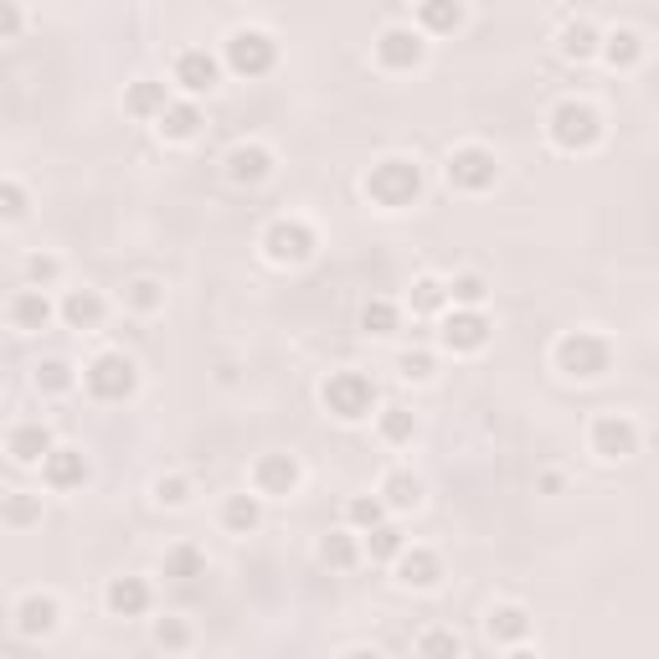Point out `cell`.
I'll return each mask as SVG.
<instances>
[{
    "mask_svg": "<svg viewBox=\"0 0 659 659\" xmlns=\"http://www.w3.org/2000/svg\"><path fill=\"white\" fill-rule=\"evenodd\" d=\"M124 305L135 315H155V309H166V288L155 279H135V284H124Z\"/></svg>",
    "mask_w": 659,
    "mask_h": 659,
    "instance_id": "39",
    "label": "cell"
},
{
    "mask_svg": "<svg viewBox=\"0 0 659 659\" xmlns=\"http://www.w3.org/2000/svg\"><path fill=\"white\" fill-rule=\"evenodd\" d=\"M315 248H320V237H315V227H309L305 217H273L269 227H263V253H269V263H279V269L309 263Z\"/></svg>",
    "mask_w": 659,
    "mask_h": 659,
    "instance_id": "7",
    "label": "cell"
},
{
    "mask_svg": "<svg viewBox=\"0 0 659 659\" xmlns=\"http://www.w3.org/2000/svg\"><path fill=\"white\" fill-rule=\"evenodd\" d=\"M418 26L428 36H454L464 26V0H418Z\"/></svg>",
    "mask_w": 659,
    "mask_h": 659,
    "instance_id": "26",
    "label": "cell"
},
{
    "mask_svg": "<svg viewBox=\"0 0 659 659\" xmlns=\"http://www.w3.org/2000/svg\"><path fill=\"white\" fill-rule=\"evenodd\" d=\"M536 485H542V495H557V490H561V474H557V469H546L542 479H536Z\"/></svg>",
    "mask_w": 659,
    "mask_h": 659,
    "instance_id": "48",
    "label": "cell"
},
{
    "mask_svg": "<svg viewBox=\"0 0 659 659\" xmlns=\"http://www.w3.org/2000/svg\"><path fill=\"white\" fill-rule=\"evenodd\" d=\"M448 299H454L458 309H479L490 299V284H485L479 273H454V279H448Z\"/></svg>",
    "mask_w": 659,
    "mask_h": 659,
    "instance_id": "38",
    "label": "cell"
},
{
    "mask_svg": "<svg viewBox=\"0 0 659 659\" xmlns=\"http://www.w3.org/2000/svg\"><path fill=\"white\" fill-rule=\"evenodd\" d=\"M221 63L227 72L237 78H269L279 68V42L269 32H258V26H237L227 42H221Z\"/></svg>",
    "mask_w": 659,
    "mask_h": 659,
    "instance_id": "5",
    "label": "cell"
},
{
    "mask_svg": "<svg viewBox=\"0 0 659 659\" xmlns=\"http://www.w3.org/2000/svg\"><path fill=\"white\" fill-rule=\"evenodd\" d=\"M0 36H5V42H16L21 36V5L16 0H0Z\"/></svg>",
    "mask_w": 659,
    "mask_h": 659,
    "instance_id": "47",
    "label": "cell"
},
{
    "mask_svg": "<svg viewBox=\"0 0 659 659\" xmlns=\"http://www.w3.org/2000/svg\"><path fill=\"white\" fill-rule=\"evenodd\" d=\"M443 175H448V186L454 191L479 196V191H490L495 181H500V160H495V150H485V145H458V150L448 155Z\"/></svg>",
    "mask_w": 659,
    "mask_h": 659,
    "instance_id": "8",
    "label": "cell"
},
{
    "mask_svg": "<svg viewBox=\"0 0 659 659\" xmlns=\"http://www.w3.org/2000/svg\"><path fill=\"white\" fill-rule=\"evenodd\" d=\"M609 366H613V345L603 336L572 330V336L557 340V372L567 382H598V376H609Z\"/></svg>",
    "mask_w": 659,
    "mask_h": 659,
    "instance_id": "3",
    "label": "cell"
},
{
    "mask_svg": "<svg viewBox=\"0 0 659 659\" xmlns=\"http://www.w3.org/2000/svg\"><path fill=\"white\" fill-rule=\"evenodd\" d=\"M397 325H402V309L391 299H366L361 305V330L366 336H397Z\"/></svg>",
    "mask_w": 659,
    "mask_h": 659,
    "instance_id": "33",
    "label": "cell"
},
{
    "mask_svg": "<svg viewBox=\"0 0 659 659\" xmlns=\"http://www.w3.org/2000/svg\"><path fill=\"white\" fill-rule=\"evenodd\" d=\"M57 273H63V263H57L52 253H32V258H26V279H32L36 288H47Z\"/></svg>",
    "mask_w": 659,
    "mask_h": 659,
    "instance_id": "43",
    "label": "cell"
},
{
    "mask_svg": "<svg viewBox=\"0 0 659 659\" xmlns=\"http://www.w3.org/2000/svg\"><path fill=\"white\" fill-rule=\"evenodd\" d=\"M83 387L93 402H129L139 387V366L124 351H103L83 366Z\"/></svg>",
    "mask_w": 659,
    "mask_h": 659,
    "instance_id": "4",
    "label": "cell"
},
{
    "mask_svg": "<svg viewBox=\"0 0 659 659\" xmlns=\"http://www.w3.org/2000/svg\"><path fill=\"white\" fill-rule=\"evenodd\" d=\"M221 170H227L232 186H263L273 175V150L269 145H232L227 160H221Z\"/></svg>",
    "mask_w": 659,
    "mask_h": 659,
    "instance_id": "14",
    "label": "cell"
},
{
    "mask_svg": "<svg viewBox=\"0 0 659 659\" xmlns=\"http://www.w3.org/2000/svg\"><path fill=\"white\" fill-rule=\"evenodd\" d=\"M485 634H490V644H500V649H515V644H525V634H531V613H525L521 603H500V609L485 613Z\"/></svg>",
    "mask_w": 659,
    "mask_h": 659,
    "instance_id": "19",
    "label": "cell"
},
{
    "mask_svg": "<svg viewBox=\"0 0 659 659\" xmlns=\"http://www.w3.org/2000/svg\"><path fill=\"white\" fill-rule=\"evenodd\" d=\"M376 433L391 443V448H402V443L418 439V418L407 412V407H387L382 418H376Z\"/></svg>",
    "mask_w": 659,
    "mask_h": 659,
    "instance_id": "34",
    "label": "cell"
},
{
    "mask_svg": "<svg viewBox=\"0 0 659 659\" xmlns=\"http://www.w3.org/2000/svg\"><path fill=\"white\" fill-rule=\"evenodd\" d=\"M103 609L114 618H145L150 613V582L145 577H114L103 588Z\"/></svg>",
    "mask_w": 659,
    "mask_h": 659,
    "instance_id": "17",
    "label": "cell"
},
{
    "mask_svg": "<svg viewBox=\"0 0 659 659\" xmlns=\"http://www.w3.org/2000/svg\"><path fill=\"white\" fill-rule=\"evenodd\" d=\"M387 510H391V505L382 500V490H376V495H355L351 505H345V521H351L355 531H372V525L387 521Z\"/></svg>",
    "mask_w": 659,
    "mask_h": 659,
    "instance_id": "37",
    "label": "cell"
},
{
    "mask_svg": "<svg viewBox=\"0 0 659 659\" xmlns=\"http://www.w3.org/2000/svg\"><path fill=\"white\" fill-rule=\"evenodd\" d=\"M103 315H109V305H103L93 288H72L68 299H63V320H68L72 330H99Z\"/></svg>",
    "mask_w": 659,
    "mask_h": 659,
    "instance_id": "27",
    "label": "cell"
},
{
    "mask_svg": "<svg viewBox=\"0 0 659 659\" xmlns=\"http://www.w3.org/2000/svg\"><path fill=\"white\" fill-rule=\"evenodd\" d=\"M11 325H16L21 336H36V330H47L52 325V299L42 288H21L16 299H11Z\"/></svg>",
    "mask_w": 659,
    "mask_h": 659,
    "instance_id": "21",
    "label": "cell"
},
{
    "mask_svg": "<svg viewBox=\"0 0 659 659\" xmlns=\"http://www.w3.org/2000/svg\"><path fill=\"white\" fill-rule=\"evenodd\" d=\"M382 500H387L391 510H418L423 505V479L412 469H391L387 479H382Z\"/></svg>",
    "mask_w": 659,
    "mask_h": 659,
    "instance_id": "29",
    "label": "cell"
},
{
    "mask_svg": "<svg viewBox=\"0 0 659 659\" xmlns=\"http://www.w3.org/2000/svg\"><path fill=\"white\" fill-rule=\"evenodd\" d=\"M412 649H418V655H458L464 644H458L454 634H423V639L412 644Z\"/></svg>",
    "mask_w": 659,
    "mask_h": 659,
    "instance_id": "46",
    "label": "cell"
},
{
    "mask_svg": "<svg viewBox=\"0 0 659 659\" xmlns=\"http://www.w3.org/2000/svg\"><path fill=\"white\" fill-rule=\"evenodd\" d=\"M320 402L340 423H361V418H372V407H376V382L361 372H336V376H325Z\"/></svg>",
    "mask_w": 659,
    "mask_h": 659,
    "instance_id": "6",
    "label": "cell"
},
{
    "mask_svg": "<svg viewBox=\"0 0 659 659\" xmlns=\"http://www.w3.org/2000/svg\"><path fill=\"white\" fill-rule=\"evenodd\" d=\"M546 139L567 155H582L603 139V114L582 99H561L552 114H546Z\"/></svg>",
    "mask_w": 659,
    "mask_h": 659,
    "instance_id": "2",
    "label": "cell"
},
{
    "mask_svg": "<svg viewBox=\"0 0 659 659\" xmlns=\"http://www.w3.org/2000/svg\"><path fill=\"white\" fill-rule=\"evenodd\" d=\"M397 372H402V382H433L439 366H433V355L428 351H402L397 355Z\"/></svg>",
    "mask_w": 659,
    "mask_h": 659,
    "instance_id": "41",
    "label": "cell"
},
{
    "mask_svg": "<svg viewBox=\"0 0 659 659\" xmlns=\"http://www.w3.org/2000/svg\"><path fill=\"white\" fill-rule=\"evenodd\" d=\"M407 305H412V315H439V309L454 305V299H448V284H443V279L423 273V279H412V288H407Z\"/></svg>",
    "mask_w": 659,
    "mask_h": 659,
    "instance_id": "31",
    "label": "cell"
},
{
    "mask_svg": "<svg viewBox=\"0 0 659 659\" xmlns=\"http://www.w3.org/2000/svg\"><path fill=\"white\" fill-rule=\"evenodd\" d=\"M221 68H227V63H217L206 47L175 52V83L186 88V93H212V88L221 83Z\"/></svg>",
    "mask_w": 659,
    "mask_h": 659,
    "instance_id": "15",
    "label": "cell"
},
{
    "mask_svg": "<svg viewBox=\"0 0 659 659\" xmlns=\"http://www.w3.org/2000/svg\"><path fill=\"white\" fill-rule=\"evenodd\" d=\"M88 474H93V469H88L83 448H52V454L42 458V485H47V490H57V495L83 490Z\"/></svg>",
    "mask_w": 659,
    "mask_h": 659,
    "instance_id": "13",
    "label": "cell"
},
{
    "mask_svg": "<svg viewBox=\"0 0 659 659\" xmlns=\"http://www.w3.org/2000/svg\"><path fill=\"white\" fill-rule=\"evenodd\" d=\"M72 382H78V376H72L68 361H42L32 372V387L42 391V397H63V391H72Z\"/></svg>",
    "mask_w": 659,
    "mask_h": 659,
    "instance_id": "35",
    "label": "cell"
},
{
    "mask_svg": "<svg viewBox=\"0 0 659 659\" xmlns=\"http://www.w3.org/2000/svg\"><path fill=\"white\" fill-rule=\"evenodd\" d=\"M36 515H42V505H36L32 495H11V500H5V521L11 525H32Z\"/></svg>",
    "mask_w": 659,
    "mask_h": 659,
    "instance_id": "45",
    "label": "cell"
},
{
    "mask_svg": "<svg viewBox=\"0 0 659 659\" xmlns=\"http://www.w3.org/2000/svg\"><path fill=\"white\" fill-rule=\"evenodd\" d=\"M366 552H372V561H397L407 552V536L402 531H397V525H372V531H366Z\"/></svg>",
    "mask_w": 659,
    "mask_h": 659,
    "instance_id": "36",
    "label": "cell"
},
{
    "mask_svg": "<svg viewBox=\"0 0 659 659\" xmlns=\"http://www.w3.org/2000/svg\"><path fill=\"white\" fill-rule=\"evenodd\" d=\"M155 644H160V649H186L191 628L181 624V618H160V624H155Z\"/></svg>",
    "mask_w": 659,
    "mask_h": 659,
    "instance_id": "42",
    "label": "cell"
},
{
    "mask_svg": "<svg viewBox=\"0 0 659 659\" xmlns=\"http://www.w3.org/2000/svg\"><path fill=\"white\" fill-rule=\"evenodd\" d=\"M221 525L232 531V536H253L258 525H263V495H227V505H221Z\"/></svg>",
    "mask_w": 659,
    "mask_h": 659,
    "instance_id": "24",
    "label": "cell"
},
{
    "mask_svg": "<svg viewBox=\"0 0 659 659\" xmlns=\"http://www.w3.org/2000/svg\"><path fill=\"white\" fill-rule=\"evenodd\" d=\"M155 505H166V510L191 505V479H181V474H160V479H155Z\"/></svg>",
    "mask_w": 659,
    "mask_h": 659,
    "instance_id": "40",
    "label": "cell"
},
{
    "mask_svg": "<svg viewBox=\"0 0 659 659\" xmlns=\"http://www.w3.org/2000/svg\"><path fill=\"white\" fill-rule=\"evenodd\" d=\"M253 490L263 500H288L299 490V458L294 454H263L253 464Z\"/></svg>",
    "mask_w": 659,
    "mask_h": 659,
    "instance_id": "12",
    "label": "cell"
},
{
    "mask_svg": "<svg viewBox=\"0 0 659 659\" xmlns=\"http://www.w3.org/2000/svg\"><path fill=\"white\" fill-rule=\"evenodd\" d=\"M397 582H402V588H418V592L439 588L443 582V557L439 552H428V546H407L402 557H397Z\"/></svg>",
    "mask_w": 659,
    "mask_h": 659,
    "instance_id": "18",
    "label": "cell"
},
{
    "mask_svg": "<svg viewBox=\"0 0 659 659\" xmlns=\"http://www.w3.org/2000/svg\"><path fill=\"white\" fill-rule=\"evenodd\" d=\"M57 624H63V609H57V598H47V592H26V598L16 603V634L21 639H47Z\"/></svg>",
    "mask_w": 659,
    "mask_h": 659,
    "instance_id": "16",
    "label": "cell"
},
{
    "mask_svg": "<svg viewBox=\"0 0 659 659\" xmlns=\"http://www.w3.org/2000/svg\"><path fill=\"white\" fill-rule=\"evenodd\" d=\"M202 124H206V118H202V109H196L191 99L186 103H170L166 114L155 118V129H160L170 145H186V139H196V135H202Z\"/></svg>",
    "mask_w": 659,
    "mask_h": 659,
    "instance_id": "22",
    "label": "cell"
},
{
    "mask_svg": "<svg viewBox=\"0 0 659 659\" xmlns=\"http://www.w3.org/2000/svg\"><path fill=\"white\" fill-rule=\"evenodd\" d=\"M490 336H495V325H490V315H485V309H458V305H454V315H448V320H443V330H439V340L454 355L485 351V345H490Z\"/></svg>",
    "mask_w": 659,
    "mask_h": 659,
    "instance_id": "10",
    "label": "cell"
},
{
    "mask_svg": "<svg viewBox=\"0 0 659 659\" xmlns=\"http://www.w3.org/2000/svg\"><path fill=\"white\" fill-rule=\"evenodd\" d=\"M320 561L330 572H351L355 561H361V546H355V536H345V531H330L320 542Z\"/></svg>",
    "mask_w": 659,
    "mask_h": 659,
    "instance_id": "32",
    "label": "cell"
},
{
    "mask_svg": "<svg viewBox=\"0 0 659 659\" xmlns=\"http://www.w3.org/2000/svg\"><path fill=\"white\" fill-rule=\"evenodd\" d=\"M603 63H609L613 72H628L644 63V36L634 32V26H618V32L603 36Z\"/></svg>",
    "mask_w": 659,
    "mask_h": 659,
    "instance_id": "23",
    "label": "cell"
},
{
    "mask_svg": "<svg viewBox=\"0 0 659 659\" xmlns=\"http://www.w3.org/2000/svg\"><path fill=\"white\" fill-rule=\"evenodd\" d=\"M592 454L609 458V464H624V458L639 454V428L628 423L624 412H603L598 423H592Z\"/></svg>",
    "mask_w": 659,
    "mask_h": 659,
    "instance_id": "11",
    "label": "cell"
},
{
    "mask_svg": "<svg viewBox=\"0 0 659 659\" xmlns=\"http://www.w3.org/2000/svg\"><path fill=\"white\" fill-rule=\"evenodd\" d=\"M366 202L382 206V212H407V206H418L423 196V166L418 160H407V155H382L372 170H366Z\"/></svg>",
    "mask_w": 659,
    "mask_h": 659,
    "instance_id": "1",
    "label": "cell"
},
{
    "mask_svg": "<svg viewBox=\"0 0 659 659\" xmlns=\"http://www.w3.org/2000/svg\"><path fill=\"white\" fill-rule=\"evenodd\" d=\"M57 443H52L47 423H16L11 428V439H5V454L16 458L21 469H32V464H42V458L52 454Z\"/></svg>",
    "mask_w": 659,
    "mask_h": 659,
    "instance_id": "20",
    "label": "cell"
},
{
    "mask_svg": "<svg viewBox=\"0 0 659 659\" xmlns=\"http://www.w3.org/2000/svg\"><path fill=\"white\" fill-rule=\"evenodd\" d=\"M376 68L382 72H418L428 57V42L423 32H412V26H387V32L376 36Z\"/></svg>",
    "mask_w": 659,
    "mask_h": 659,
    "instance_id": "9",
    "label": "cell"
},
{
    "mask_svg": "<svg viewBox=\"0 0 659 659\" xmlns=\"http://www.w3.org/2000/svg\"><path fill=\"white\" fill-rule=\"evenodd\" d=\"M124 109L135 118H160L170 109V93L166 83H150V78H139V83H129V93H124Z\"/></svg>",
    "mask_w": 659,
    "mask_h": 659,
    "instance_id": "30",
    "label": "cell"
},
{
    "mask_svg": "<svg viewBox=\"0 0 659 659\" xmlns=\"http://www.w3.org/2000/svg\"><path fill=\"white\" fill-rule=\"evenodd\" d=\"M0 212H5V221L26 217V191H21V181H5V186H0Z\"/></svg>",
    "mask_w": 659,
    "mask_h": 659,
    "instance_id": "44",
    "label": "cell"
},
{
    "mask_svg": "<svg viewBox=\"0 0 659 659\" xmlns=\"http://www.w3.org/2000/svg\"><path fill=\"white\" fill-rule=\"evenodd\" d=\"M557 47L567 63H588V57H598L603 52V32L592 26V21H567L557 36Z\"/></svg>",
    "mask_w": 659,
    "mask_h": 659,
    "instance_id": "25",
    "label": "cell"
},
{
    "mask_svg": "<svg viewBox=\"0 0 659 659\" xmlns=\"http://www.w3.org/2000/svg\"><path fill=\"white\" fill-rule=\"evenodd\" d=\"M160 572H166L170 582H196V577H206V552L202 546H191V542L170 546L166 561H160Z\"/></svg>",
    "mask_w": 659,
    "mask_h": 659,
    "instance_id": "28",
    "label": "cell"
}]
</instances>
